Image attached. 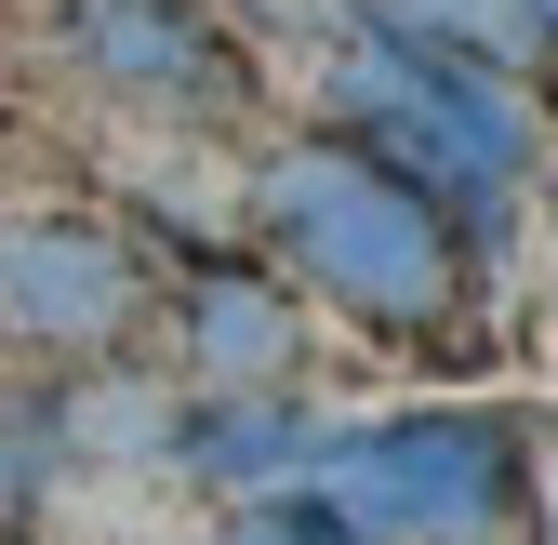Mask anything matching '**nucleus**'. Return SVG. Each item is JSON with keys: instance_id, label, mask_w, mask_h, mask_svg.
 Returning a JSON list of instances; mask_svg holds the SVG:
<instances>
[{"instance_id": "nucleus-1", "label": "nucleus", "mask_w": 558, "mask_h": 545, "mask_svg": "<svg viewBox=\"0 0 558 545\" xmlns=\"http://www.w3.org/2000/svg\"><path fill=\"white\" fill-rule=\"evenodd\" d=\"M253 240L306 306H332L373 347H465L478 240L399 160H373L345 120H306L279 147H253Z\"/></svg>"}, {"instance_id": "nucleus-8", "label": "nucleus", "mask_w": 558, "mask_h": 545, "mask_svg": "<svg viewBox=\"0 0 558 545\" xmlns=\"http://www.w3.org/2000/svg\"><path fill=\"white\" fill-rule=\"evenodd\" d=\"M360 27H386L412 53H452V66H493V81H532V66H545V40H532L519 0H360Z\"/></svg>"}, {"instance_id": "nucleus-7", "label": "nucleus", "mask_w": 558, "mask_h": 545, "mask_svg": "<svg viewBox=\"0 0 558 545\" xmlns=\"http://www.w3.org/2000/svg\"><path fill=\"white\" fill-rule=\"evenodd\" d=\"M306 399L293 386H186L160 413V465L186 493H253V480H293L306 465Z\"/></svg>"}, {"instance_id": "nucleus-3", "label": "nucleus", "mask_w": 558, "mask_h": 545, "mask_svg": "<svg viewBox=\"0 0 558 545\" xmlns=\"http://www.w3.org/2000/svg\"><path fill=\"white\" fill-rule=\"evenodd\" d=\"M306 480L360 545H532L545 480H532V413L519 399H412L306 439Z\"/></svg>"}, {"instance_id": "nucleus-4", "label": "nucleus", "mask_w": 558, "mask_h": 545, "mask_svg": "<svg viewBox=\"0 0 558 545\" xmlns=\"http://www.w3.org/2000/svg\"><path fill=\"white\" fill-rule=\"evenodd\" d=\"M147 332V253L81 186H0V347L94 373Z\"/></svg>"}, {"instance_id": "nucleus-2", "label": "nucleus", "mask_w": 558, "mask_h": 545, "mask_svg": "<svg viewBox=\"0 0 558 545\" xmlns=\"http://www.w3.org/2000/svg\"><path fill=\"white\" fill-rule=\"evenodd\" d=\"M319 120H345L373 160H399L478 253L519 240L532 173H545V107H532V81H493V66H452V53H412V40H386V27H345L332 81H319Z\"/></svg>"}, {"instance_id": "nucleus-10", "label": "nucleus", "mask_w": 558, "mask_h": 545, "mask_svg": "<svg viewBox=\"0 0 558 545\" xmlns=\"http://www.w3.org/2000/svg\"><path fill=\"white\" fill-rule=\"evenodd\" d=\"M519 14H532V40H545V53H558V0H519Z\"/></svg>"}, {"instance_id": "nucleus-5", "label": "nucleus", "mask_w": 558, "mask_h": 545, "mask_svg": "<svg viewBox=\"0 0 558 545\" xmlns=\"http://www.w3.org/2000/svg\"><path fill=\"white\" fill-rule=\"evenodd\" d=\"M40 53L66 94H94L120 120H227L240 107V53L199 0H53Z\"/></svg>"}, {"instance_id": "nucleus-6", "label": "nucleus", "mask_w": 558, "mask_h": 545, "mask_svg": "<svg viewBox=\"0 0 558 545\" xmlns=\"http://www.w3.org/2000/svg\"><path fill=\"white\" fill-rule=\"evenodd\" d=\"M147 332L173 347L186 386H293L306 373V293L240 253H186L173 280H147Z\"/></svg>"}, {"instance_id": "nucleus-9", "label": "nucleus", "mask_w": 558, "mask_h": 545, "mask_svg": "<svg viewBox=\"0 0 558 545\" xmlns=\"http://www.w3.org/2000/svg\"><path fill=\"white\" fill-rule=\"evenodd\" d=\"M214 545H360V532H345V519H332V493H319L306 465H293V480L214 493Z\"/></svg>"}]
</instances>
